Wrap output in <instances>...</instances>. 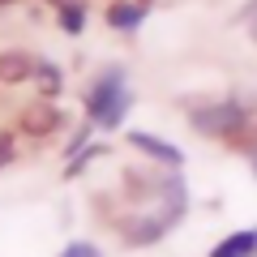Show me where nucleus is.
<instances>
[{
    "mask_svg": "<svg viewBox=\"0 0 257 257\" xmlns=\"http://www.w3.org/2000/svg\"><path fill=\"white\" fill-rule=\"evenodd\" d=\"M128 107H133V86H128V69L124 64H103L94 73L90 90H86V120H90L99 133L124 124Z\"/></svg>",
    "mask_w": 257,
    "mask_h": 257,
    "instance_id": "nucleus-1",
    "label": "nucleus"
},
{
    "mask_svg": "<svg viewBox=\"0 0 257 257\" xmlns=\"http://www.w3.org/2000/svg\"><path fill=\"white\" fill-rule=\"evenodd\" d=\"M189 128L202 133V138H214V142H231L240 138L244 128H253V111L231 94V99H214V103H197L189 107Z\"/></svg>",
    "mask_w": 257,
    "mask_h": 257,
    "instance_id": "nucleus-2",
    "label": "nucleus"
},
{
    "mask_svg": "<svg viewBox=\"0 0 257 257\" xmlns=\"http://www.w3.org/2000/svg\"><path fill=\"white\" fill-rule=\"evenodd\" d=\"M176 227H180V219H172L163 206H155V210H128L124 219L116 223V236H120L124 248H150Z\"/></svg>",
    "mask_w": 257,
    "mask_h": 257,
    "instance_id": "nucleus-3",
    "label": "nucleus"
},
{
    "mask_svg": "<svg viewBox=\"0 0 257 257\" xmlns=\"http://www.w3.org/2000/svg\"><path fill=\"white\" fill-rule=\"evenodd\" d=\"M64 124H69V116H64V107L52 103V99H35V103H26V107H18V133L22 138L47 142V138H56Z\"/></svg>",
    "mask_w": 257,
    "mask_h": 257,
    "instance_id": "nucleus-4",
    "label": "nucleus"
},
{
    "mask_svg": "<svg viewBox=\"0 0 257 257\" xmlns=\"http://www.w3.org/2000/svg\"><path fill=\"white\" fill-rule=\"evenodd\" d=\"M163 172H167V167H163ZM163 172H155V167H124V176H120V193L133 202V210H142L146 202H159V193H163Z\"/></svg>",
    "mask_w": 257,
    "mask_h": 257,
    "instance_id": "nucleus-5",
    "label": "nucleus"
},
{
    "mask_svg": "<svg viewBox=\"0 0 257 257\" xmlns=\"http://www.w3.org/2000/svg\"><path fill=\"white\" fill-rule=\"evenodd\" d=\"M128 146L138 150V155H146V159H155L159 167H184V150L180 146H172L167 138H159V133H146V128H128Z\"/></svg>",
    "mask_w": 257,
    "mask_h": 257,
    "instance_id": "nucleus-6",
    "label": "nucleus"
},
{
    "mask_svg": "<svg viewBox=\"0 0 257 257\" xmlns=\"http://www.w3.org/2000/svg\"><path fill=\"white\" fill-rule=\"evenodd\" d=\"M35 64H39V56H30L26 47H5V52H0V86L35 82Z\"/></svg>",
    "mask_w": 257,
    "mask_h": 257,
    "instance_id": "nucleus-7",
    "label": "nucleus"
},
{
    "mask_svg": "<svg viewBox=\"0 0 257 257\" xmlns=\"http://www.w3.org/2000/svg\"><path fill=\"white\" fill-rule=\"evenodd\" d=\"M146 13H150V9L142 5V0H111L103 18H107L111 30H120V35H133V30L146 22Z\"/></svg>",
    "mask_w": 257,
    "mask_h": 257,
    "instance_id": "nucleus-8",
    "label": "nucleus"
},
{
    "mask_svg": "<svg viewBox=\"0 0 257 257\" xmlns=\"http://www.w3.org/2000/svg\"><path fill=\"white\" fill-rule=\"evenodd\" d=\"M206 257H257V227H244V231L223 236Z\"/></svg>",
    "mask_w": 257,
    "mask_h": 257,
    "instance_id": "nucleus-9",
    "label": "nucleus"
},
{
    "mask_svg": "<svg viewBox=\"0 0 257 257\" xmlns=\"http://www.w3.org/2000/svg\"><path fill=\"white\" fill-rule=\"evenodd\" d=\"M30 86H39V99H60L64 94V69L60 64H52V60H39L35 64V82Z\"/></svg>",
    "mask_w": 257,
    "mask_h": 257,
    "instance_id": "nucleus-10",
    "label": "nucleus"
},
{
    "mask_svg": "<svg viewBox=\"0 0 257 257\" xmlns=\"http://www.w3.org/2000/svg\"><path fill=\"white\" fill-rule=\"evenodd\" d=\"M86 22H90V13H86L82 0H64L60 9H56V26H60L64 35H82Z\"/></svg>",
    "mask_w": 257,
    "mask_h": 257,
    "instance_id": "nucleus-11",
    "label": "nucleus"
},
{
    "mask_svg": "<svg viewBox=\"0 0 257 257\" xmlns=\"http://www.w3.org/2000/svg\"><path fill=\"white\" fill-rule=\"evenodd\" d=\"M107 150H111L107 142H90V146H86V150H77V155L69 159V163H64V180H73V176H82L86 167H90L94 159H103V155H107Z\"/></svg>",
    "mask_w": 257,
    "mask_h": 257,
    "instance_id": "nucleus-12",
    "label": "nucleus"
},
{
    "mask_svg": "<svg viewBox=\"0 0 257 257\" xmlns=\"http://www.w3.org/2000/svg\"><path fill=\"white\" fill-rule=\"evenodd\" d=\"M94 133H99V128H94V124H90V120H86V124H82V128H73V138L64 142V159H73V155H77V150H86V146H90V138H94Z\"/></svg>",
    "mask_w": 257,
    "mask_h": 257,
    "instance_id": "nucleus-13",
    "label": "nucleus"
},
{
    "mask_svg": "<svg viewBox=\"0 0 257 257\" xmlns=\"http://www.w3.org/2000/svg\"><path fill=\"white\" fill-rule=\"evenodd\" d=\"M60 257H103V248L94 240H73V244H64Z\"/></svg>",
    "mask_w": 257,
    "mask_h": 257,
    "instance_id": "nucleus-14",
    "label": "nucleus"
},
{
    "mask_svg": "<svg viewBox=\"0 0 257 257\" xmlns=\"http://www.w3.org/2000/svg\"><path fill=\"white\" fill-rule=\"evenodd\" d=\"M13 155H18V133L13 128H0V167L9 163Z\"/></svg>",
    "mask_w": 257,
    "mask_h": 257,
    "instance_id": "nucleus-15",
    "label": "nucleus"
},
{
    "mask_svg": "<svg viewBox=\"0 0 257 257\" xmlns=\"http://www.w3.org/2000/svg\"><path fill=\"white\" fill-rule=\"evenodd\" d=\"M236 22H240V26H248V35H253V43H257V0H248L244 9L236 13Z\"/></svg>",
    "mask_w": 257,
    "mask_h": 257,
    "instance_id": "nucleus-16",
    "label": "nucleus"
},
{
    "mask_svg": "<svg viewBox=\"0 0 257 257\" xmlns=\"http://www.w3.org/2000/svg\"><path fill=\"white\" fill-rule=\"evenodd\" d=\"M248 163H253V172H257V150H253V155H248Z\"/></svg>",
    "mask_w": 257,
    "mask_h": 257,
    "instance_id": "nucleus-17",
    "label": "nucleus"
},
{
    "mask_svg": "<svg viewBox=\"0 0 257 257\" xmlns=\"http://www.w3.org/2000/svg\"><path fill=\"white\" fill-rule=\"evenodd\" d=\"M9 5H18V0H0V9H9Z\"/></svg>",
    "mask_w": 257,
    "mask_h": 257,
    "instance_id": "nucleus-18",
    "label": "nucleus"
},
{
    "mask_svg": "<svg viewBox=\"0 0 257 257\" xmlns=\"http://www.w3.org/2000/svg\"><path fill=\"white\" fill-rule=\"evenodd\" d=\"M47 5H52V9H60V5H64V0H47Z\"/></svg>",
    "mask_w": 257,
    "mask_h": 257,
    "instance_id": "nucleus-19",
    "label": "nucleus"
},
{
    "mask_svg": "<svg viewBox=\"0 0 257 257\" xmlns=\"http://www.w3.org/2000/svg\"><path fill=\"white\" fill-rule=\"evenodd\" d=\"M142 5H146V9H150V5H155V0H142Z\"/></svg>",
    "mask_w": 257,
    "mask_h": 257,
    "instance_id": "nucleus-20",
    "label": "nucleus"
},
{
    "mask_svg": "<svg viewBox=\"0 0 257 257\" xmlns=\"http://www.w3.org/2000/svg\"><path fill=\"white\" fill-rule=\"evenodd\" d=\"M253 150H257V146H253ZM253 150H248V155H253Z\"/></svg>",
    "mask_w": 257,
    "mask_h": 257,
    "instance_id": "nucleus-21",
    "label": "nucleus"
}]
</instances>
